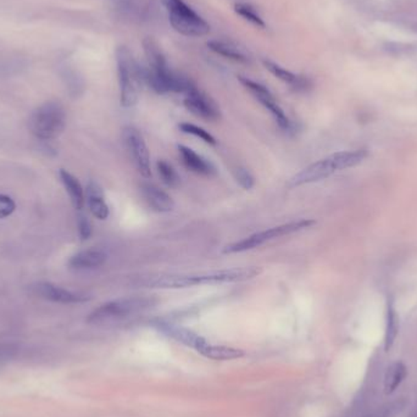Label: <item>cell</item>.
Segmentation results:
<instances>
[{
    "label": "cell",
    "mask_w": 417,
    "mask_h": 417,
    "mask_svg": "<svg viewBox=\"0 0 417 417\" xmlns=\"http://www.w3.org/2000/svg\"><path fill=\"white\" fill-rule=\"evenodd\" d=\"M155 300L147 296H130L105 302L87 318L88 324H108L137 315L154 307Z\"/></svg>",
    "instance_id": "obj_1"
},
{
    "label": "cell",
    "mask_w": 417,
    "mask_h": 417,
    "mask_svg": "<svg viewBox=\"0 0 417 417\" xmlns=\"http://www.w3.org/2000/svg\"><path fill=\"white\" fill-rule=\"evenodd\" d=\"M119 83H120L121 104L131 108L137 104L139 86L142 81L141 66L133 59L126 47H120L116 51Z\"/></svg>",
    "instance_id": "obj_2"
},
{
    "label": "cell",
    "mask_w": 417,
    "mask_h": 417,
    "mask_svg": "<svg viewBox=\"0 0 417 417\" xmlns=\"http://www.w3.org/2000/svg\"><path fill=\"white\" fill-rule=\"evenodd\" d=\"M65 110L55 102H48L40 105L38 109L34 110L28 122V127L33 136L43 141L59 137L65 130Z\"/></svg>",
    "instance_id": "obj_3"
},
{
    "label": "cell",
    "mask_w": 417,
    "mask_h": 417,
    "mask_svg": "<svg viewBox=\"0 0 417 417\" xmlns=\"http://www.w3.org/2000/svg\"><path fill=\"white\" fill-rule=\"evenodd\" d=\"M316 222L311 219H302L299 221H293L288 222L285 225L276 226L269 230H261L258 233H254L252 236L247 237L241 241L232 243L230 246L224 249V254H237V252H248L252 250L255 248L261 247L265 243L270 241H274L276 238L281 237L289 236L296 232H300L302 230L310 228L311 226L315 225Z\"/></svg>",
    "instance_id": "obj_4"
},
{
    "label": "cell",
    "mask_w": 417,
    "mask_h": 417,
    "mask_svg": "<svg viewBox=\"0 0 417 417\" xmlns=\"http://www.w3.org/2000/svg\"><path fill=\"white\" fill-rule=\"evenodd\" d=\"M163 4L169 11L171 25L177 32L188 37H202L210 32L208 22L199 16L184 1L163 0Z\"/></svg>",
    "instance_id": "obj_5"
},
{
    "label": "cell",
    "mask_w": 417,
    "mask_h": 417,
    "mask_svg": "<svg viewBox=\"0 0 417 417\" xmlns=\"http://www.w3.org/2000/svg\"><path fill=\"white\" fill-rule=\"evenodd\" d=\"M122 139L127 153L130 155V159L138 172L144 178L152 177L150 154L142 134L134 127L127 126L122 131Z\"/></svg>",
    "instance_id": "obj_6"
},
{
    "label": "cell",
    "mask_w": 417,
    "mask_h": 417,
    "mask_svg": "<svg viewBox=\"0 0 417 417\" xmlns=\"http://www.w3.org/2000/svg\"><path fill=\"white\" fill-rule=\"evenodd\" d=\"M261 274L260 267H241V269L219 270L214 272L188 276L189 287L200 285H219V283H236L252 280Z\"/></svg>",
    "instance_id": "obj_7"
},
{
    "label": "cell",
    "mask_w": 417,
    "mask_h": 417,
    "mask_svg": "<svg viewBox=\"0 0 417 417\" xmlns=\"http://www.w3.org/2000/svg\"><path fill=\"white\" fill-rule=\"evenodd\" d=\"M239 82L247 88L248 91L255 97V99H258L259 103L263 105V108L269 110L271 115L274 116V120L277 122V125L280 126L281 130L285 132L294 130V126H293L291 120L287 117L285 111L276 102V99L267 88L263 84H260V83L246 78V77H239Z\"/></svg>",
    "instance_id": "obj_8"
},
{
    "label": "cell",
    "mask_w": 417,
    "mask_h": 417,
    "mask_svg": "<svg viewBox=\"0 0 417 417\" xmlns=\"http://www.w3.org/2000/svg\"><path fill=\"white\" fill-rule=\"evenodd\" d=\"M335 172H337V167H335V161L332 159V156L329 155L327 158L318 160L316 163L309 165L304 170L298 172L294 177H291V181L288 183V187L289 188H296V187L305 186L309 183L322 181L329 176L333 175Z\"/></svg>",
    "instance_id": "obj_9"
},
{
    "label": "cell",
    "mask_w": 417,
    "mask_h": 417,
    "mask_svg": "<svg viewBox=\"0 0 417 417\" xmlns=\"http://www.w3.org/2000/svg\"><path fill=\"white\" fill-rule=\"evenodd\" d=\"M184 106L192 114L204 120L216 121L219 117V110L214 100L197 87L186 94Z\"/></svg>",
    "instance_id": "obj_10"
},
{
    "label": "cell",
    "mask_w": 417,
    "mask_h": 417,
    "mask_svg": "<svg viewBox=\"0 0 417 417\" xmlns=\"http://www.w3.org/2000/svg\"><path fill=\"white\" fill-rule=\"evenodd\" d=\"M155 327L167 337H170L176 342L181 343L183 346L192 348L194 350H200L208 343V340L205 339L202 335H198L192 329H186V327H182V326L169 324V322H165V321H158V322H155Z\"/></svg>",
    "instance_id": "obj_11"
},
{
    "label": "cell",
    "mask_w": 417,
    "mask_h": 417,
    "mask_svg": "<svg viewBox=\"0 0 417 417\" xmlns=\"http://www.w3.org/2000/svg\"><path fill=\"white\" fill-rule=\"evenodd\" d=\"M31 289L34 296H39L45 300L61 302V304H77V302H87L89 299L87 296L67 291V289L51 285V283H36L31 287Z\"/></svg>",
    "instance_id": "obj_12"
},
{
    "label": "cell",
    "mask_w": 417,
    "mask_h": 417,
    "mask_svg": "<svg viewBox=\"0 0 417 417\" xmlns=\"http://www.w3.org/2000/svg\"><path fill=\"white\" fill-rule=\"evenodd\" d=\"M178 154L182 163L188 170L192 171L197 175L206 176V177L216 175L214 165L202 155L195 153L193 149L188 148L186 145H178Z\"/></svg>",
    "instance_id": "obj_13"
},
{
    "label": "cell",
    "mask_w": 417,
    "mask_h": 417,
    "mask_svg": "<svg viewBox=\"0 0 417 417\" xmlns=\"http://www.w3.org/2000/svg\"><path fill=\"white\" fill-rule=\"evenodd\" d=\"M142 195L149 204V206L158 213H169L175 208L174 199L163 189H160L159 187L150 183L143 184Z\"/></svg>",
    "instance_id": "obj_14"
},
{
    "label": "cell",
    "mask_w": 417,
    "mask_h": 417,
    "mask_svg": "<svg viewBox=\"0 0 417 417\" xmlns=\"http://www.w3.org/2000/svg\"><path fill=\"white\" fill-rule=\"evenodd\" d=\"M108 255L100 249H86L77 252L69 260V266L73 270H92L104 265Z\"/></svg>",
    "instance_id": "obj_15"
},
{
    "label": "cell",
    "mask_w": 417,
    "mask_h": 417,
    "mask_svg": "<svg viewBox=\"0 0 417 417\" xmlns=\"http://www.w3.org/2000/svg\"><path fill=\"white\" fill-rule=\"evenodd\" d=\"M87 204L91 213L99 219H106L109 217V206L105 202L103 188L97 182H89L87 186Z\"/></svg>",
    "instance_id": "obj_16"
},
{
    "label": "cell",
    "mask_w": 417,
    "mask_h": 417,
    "mask_svg": "<svg viewBox=\"0 0 417 417\" xmlns=\"http://www.w3.org/2000/svg\"><path fill=\"white\" fill-rule=\"evenodd\" d=\"M263 65L274 77H277L282 82L289 84L291 88H294L296 91H305L310 87V81L307 78L298 76L296 73L285 70L282 66L277 65L272 61L265 60L263 61Z\"/></svg>",
    "instance_id": "obj_17"
},
{
    "label": "cell",
    "mask_w": 417,
    "mask_h": 417,
    "mask_svg": "<svg viewBox=\"0 0 417 417\" xmlns=\"http://www.w3.org/2000/svg\"><path fill=\"white\" fill-rule=\"evenodd\" d=\"M407 376V368L403 361H395L384 373L383 388L387 395L393 394Z\"/></svg>",
    "instance_id": "obj_18"
},
{
    "label": "cell",
    "mask_w": 417,
    "mask_h": 417,
    "mask_svg": "<svg viewBox=\"0 0 417 417\" xmlns=\"http://www.w3.org/2000/svg\"><path fill=\"white\" fill-rule=\"evenodd\" d=\"M198 353L202 354L203 357L211 359V360H216V361L241 359L246 354L241 349H237V348H232V346H215V344H210V343H206Z\"/></svg>",
    "instance_id": "obj_19"
},
{
    "label": "cell",
    "mask_w": 417,
    "mask_h": 417,
    "mask_svg": "<svg viewBox=\"0 0 417 417\" xmlns=\"http://www.w3.org/2000/svg\"><path fill=\"white\" fill-rule=\"evenodd\" d=\"M59 175H60L62 184L65 187L66 192L69 193V195L71 198L73 206L77 210L83 208L84 203H86V195H84V192H83V188L80 181L72 174L67 172L66 170H62V169L59 172Z\"/></svg>",
    "instance_id": "obj_20"
},
{
    "label": "cell",
    "mask_w": 417,
    "mask_h": 417,
    "mask_svg": "<svg viewBox=\"0 0 417 417\" xmlns=\"http://www.w3.org/2000/svg\"><path fill=\"white\" fill-rule=\"evenodd\" d=\"M399 333V318L392 299H388L387 315H385V332H384V351H388L394 346L395 340Z\"/></svg>",
    "instance_id": "obj_21"
},
{
    "label": "cell",
    "mask_w": 417,
    "mask_h": 417,
    "mask_svg": "<svg viewBox=\"0 0 417 417\" xmlns=\"http://www.w3.org/2000/svg\"><path fill=\"white\" fill-rule=\"evenodd\" d=\"M143 47H144V51L148 59L149 69H152L154 71H165L169 69L163 51L154 39H144Z\"/></svg>",
    "instance_id": "obj_22"
},
{
    "label": "cell",
    "mask_w": 417,
    "mask_h": 417,
    "mask_svg": "<svg viewBox=\"0 0 417 417\" xmlns=\"http://www.w3.org/2000/svg\"><path fill=\"white\" fill-rule=\"evenodd\" d=\"M368 155L366 149H359V150H353V152H339V153L332 154L331 156L335 161L337 171H342L361 164L362 161L368 158Z\"/></svg>",
    "instance_id": "obj_23"
},
{
    "label": "cell",
    "mask_w": 417,
    "mask_h": 417,
    "mask_svg": "<svg viewBox=\"0 0 417 417\" xmlns=\"http://www.w3.org/2000/svg\"><path fill=\"white\" fill-rule=\"evenodd\" d=\"M208 47L210 50H213L216 54L225 56L230 60L241 62V64H247L249 61L247 56L243 54L241 50L235 47L233 44L226 43V42H221V40H211V42H208Z\"/></svg>",
    "instance_id": "obj_24"
},
{
    "label": "cell",
    "mask_w": 417,
    "mask_h": 417,
    "mask_svg": "<svg viewBox=\"0 0 417 417\" xmlns=\"http://www.w3.org/2000/svg\"><path fill=\"white\" fill-rule=\"evenodd\" d=\"M156 169H158V174H159L160 178L164 184L167 187H176L180 183V176L176 172L175 169L172 165L169 164L167 161L165 160H159L156 163Z\"/></svg>",
    "instance_id": "obj_25"
},
{
    "label": "cell",
    "mask_w": 417,
    "mask_h": 417,
    "mask_svg": "<svg viewBox=\"0 0 417 417\" xmlns=\"http://www.w3.org/2000/svg\"><path fill=\"white\" fill-rule=\"evenodd\" d=\"M180 130L183 133H186V134H191V136H194V137L200 138L202 141L208 143V144H211V145L216 144V139H215L214 136L210 134L208 131H205L202 127L195 126V125L188 123V122H183V123L180 125Z\"/></svg>",
    "instance_id": "obj_26"
},
{
    "label": "cell",
    "mask_w": 417,
    "mask_h": 417,
    "mask_svg": "<svg viewBox=\"0 0 417 417\" xmlns=\"http://www.w3.org/2000/svg\"><path fill=\"white\" fill-rule=\"evenodd\" d=\"M235 8H236L237 14H239L241 17H244L248 21L252 22V25H255L258 27H265V22L252 5L238 3Z\"/></svg>",
    "instance_id": "obj_27"
},
{
    "label": "cell",
    "mask_w": 417,
    "mask_h": 417,
    "mask_svg": "<svg viewBox=\"0 0 417 417\" xmlns=\"http://www.w3.org/2000/svg\"><path fill=\"white\" fill-rule=\"evenodd\" d=\"M404 406H405V401L401 399V401H393L390 404L382 406L376 412L368 414L366 416L364 417H394L396 414H399L404 409Z\"/></svg>",
    "instance_id": "obj_28"
},
{
    "label": "cell",
    "mask_w": 417,
    "mask_h": 417,
    "mask_svg": "<svg viewBox=\"0 0 417 417\" xmlns=\"http://www.w3.org/2000/svg\"><path fill=\"white\" fill-rule=\"evenodd\" d=\"M235 178H236L237 183L246 191L252 189L255 184V180L252 174L244 167H237L235 170Z\"/></svg>",
    "instance_id": "obj_29"
},
{
    "label": "cell",
    "mask_w": 417,
    "mask_h": 417,
    "mask_svg": "<svg viewBox=\"0 0 417 417\" xmlns=\"http://www.w3.org/2000/svg\"><path fill=\"white\" fill-rule=\"evenodd\" d=\"M16 208V204L8 195L0 194V219H5L10 216Z\"/></svg>",
    "instance_id": "obj_30"
},
{
    "label": "cell",
    "mask_w": 417,
    "mask_h": 417,
    "mask_svg": "<svg viewBox=\"0 0 417 417\" xmlns=\"http://www.w3.org/2000/svg\"><path fill=\"white\" fill-rule=\"evenodd\" d=\"M77 227H78V233L82 241H86L89 237L92 236V225L89 222V219L86 216H78L77 221Z\"/></svg>",
    "instance_id": "obj_31"
}]
</instances>
